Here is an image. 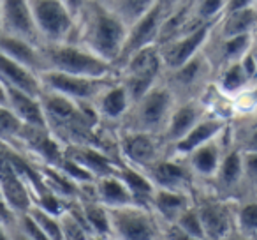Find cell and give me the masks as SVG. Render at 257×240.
<instances>
[{
  "instance_id": "42",
  "label": "cell",
  "mask_w": 257,
  "mask_h": 240,
  "mask_svg": "<svg viewBox=\"0 0 257 240\" xmlns=\"http://www.w3.org/2000/svg\"><path fill=\"white\" fill-rule=\"evenodd\" d=\"M6 238H9V236H8V231H6L4 226L0 224V240H6Z\"/></svg>"
},
{
  "instance_id": "30",
  "label": "cell",
  "mask_w": 257,
  "mask_h": 240,
  "mask_svg": "<svg viewBox=\"0 0 257 240\" xmlns=\"http://www.w3.org/2000/svg\"><path fill=\"white\" fill-rule=\"evenodd\" d=\"M229 140L241 152H257V117H236L229 122Z\"/></svg>"
},
{
  "instance_id": "36",
  "label": "cell",
  "mask_w": 257,
  "mask_h": 240,
  "mask_svg": "<svg viewBox=\"0 0 257 240\" xmlns=\"http://www.w3.org/2000/svg\"><path fill=\"white\" fill-rule=\"evenodd\" d=\"M243 157V184L245 191L248 187L257 189V152H241Z\"/></svg>"
},
{
  "instance_id": "3",
  "label": "cell",
  "mask_w": 257,
  "mask_h": 240,
  "mask_svg": "<svg viewBox=\"0 0 257 240\" xmlns=\"http://www.w3.org/2000/svg\"><path fill=\"white\" fill-rule=\"evenodd\" d=\"M176 103H178V99L173 94V90L166 85L164 79H161L148 92L133 101V104L125 113V117L121 118L120 126L116 129L141 131V133L157 134L162 138L169 115H171Z\"/></svg>"
},
{
  "instance_id": "21",
  "label": "cell",
  "mask_w": 257,
  "mask_h": 240,
  "mask_svg": "<svg viewBox=\"0 0 257 240\" xmlns=\"http://www.w3.org/2000/svg\"><path fill=\"white\" fill-rule=\"evenodd\" d=\"M190 205H194V193L162 187H155L150 200V208L157 215L161 224L176 222Z\"/></svg>"
},
{
  "instance_id": "22",
  "label": "cell",
  "mask_w": 257,
  "mask_h": 240,
  "mask_svg": "<svg viewBox=\"0 0 257 240\" xmlns=\"http://www.w3.org/2000/svg\"><path fill=\"white\" fill-rule=\"evenodd\" d=\"M64 154L83 166L93 179L114 173L120 166L118 159L111 157L107 152L93 145H67L64 147Z\"/></svg>"
},
{
  "instance_id": "45",
  "label": "cell",
  "mask_w": 257,
  "mask_h": 240,
  "mask_svg": "<svg viewBox=\"0 0 257 240\" xmlns=\"http://www.w3.org/2000/svg\"><path fill=\"white\" fill-rule=\"evenodd\" d=\"M255 117H257V113H255Z\"/></svg>"
},
{
  "instance_id": "18",
  "label": "cell",
  "mask_w": 257,
  "mask_h": 240,
  "mask_svg": "<svg viewBox=\"0 0 257 240\" xmlns=\"http://www.w3.org/2000/svg\"><path fill=\"white\" fill-rule=\"evenodd\" d=\"M131 104H133L131 94L118 78L92 101V106L99 115L100 122L111 129H116L120 126L121 118L125 117Z\"/></svg>"
},
{
  "instance_id": "15",
  "label": "cell",
  "mask_w": 257,
  "mask_h": 240,
  "mask_svg": "<svg viewBox=\"0 0 257 240\" xmlns=\"http://www.w3.org/2000/svg\"><path fill=\"white\" fill-rule=\"evenodd\" d=\"M206 187L210 191H213V193H217L218 196L231 198V200L241 198L239 191L245 189V184H243V157L241 150L238 147H234L231 143V140H229V147L225 148L224 157H222L220 166H218L213 180Z\"/></svg>"
},
{
  "instance_id": "24",
  "label": "cell",
  "mask_w": 257,
  "mask_h": 240,
  "mask_svg": "<svg viewBox=\"0 0 257 240\" xmlns=\"http://www.w3.org/2000/svg\"><path fill=\"white\" fill-rule=\"evenodd\" d=\"M257 30V4L248 8L225 11L215 22L213 36L217 37H234L243 34H255Z\"/></svg>"
},
{
  "instance_id": "9",
  "label": "cell",
  "mask_w": 257,
  "mask_h": 240,
  "mask_svg": "<svg viewBox=\"0 0 257 240\" xmlns=\"http://www.w3.org/2000/svg\"><path fill=\"white\" fill-rule=\"evenodd\" d=\"M116 152L120 163L145 173L162 155L168 154V147L157 134L116 129Z\"/></svg>"
},
{
  "instance_id": "29",
  "label": "cell",
  "mask_w": 257,
  "mask_h": 240,
  "mask_svg": "<svg viewBox=\"0 0 257 240\" xmlns=\"http://www.w3.org/2000/svg\"><path fill=\"white\" fill-rule=\"evenodd\" d=\"M234 233L238 238L257 240V196L234 200Z\"/></svg>"
},
{
  "instance_id": "10",
  "label": "cell",
  "mask_w": 257,
  "mask_h": 240,
  "mask_svg": "<svg viewBox=\"0 0 257 240\" xmlns=\"http://www.w3.org/2000/svg\"><path fill=\"white\" fill-rule=\"evenodd\" d=\"M118 74L107 76V78H92V76H78L67 74L58 71H43L39 72L41 85L44 90L62 94L72 101L79 103H92L107 85L114 82Z\"/></svg>"
},
{
  "instance_id": "27",
  "label": "cell",
  "mask_w": 257,
  "mask_h": 240,
  "mask_svg": "<svg viewBox=\"0 0 257 240\" xmlns=\"http://www.w3.org/2000/svg\"><path fill=\"white\" fill-rule=\"evenodd\" d=\"M0 79L6 85L25 90L32 96H41V92H43L39 74L32 69L22 65L20 62L6 57L4 53H0Z\"/></svg>"
},
{
  "instance_id": "37",
  "label": "cell",
  "mask_w": 257,
  "mask_h": 240,
  "mask_svg": "<svg viewBox=\"0 0 257 240\" xmlns=\"http://www.w3.org/2000/svg\"><path fill=\"white\" fill-rule=\"evenodd\" d=\"M257 0H227V8L225 11H232V9H241V8H248V6H255ZM224 11V13H225Z\"/></svg>"
},
{
  "instance_id": "13",
  "label": "cell",
  "mask_w": 257,
  "mask_h": 240,
  "mask_svg": "<svg viewBox=\"0 0 257 240\" xmlns=\"http://www.w3.org/2000/svg\"><path fill=\"white\" fill-rule=\"evenodd\" d=\"M229 147V126L220 136L199 145L185 155V161L196 179L197 186H210L217 173L225 148Z\"/></svg>"
},
{
  "instance_id": "32",
  "label": "cell",
  "mask_w": 257,
  "mask_h": 240,
  "mask_svg": "<svg viewBox=\"0 0 257 240\" xmlns=\"http://www.w3.org/2000/svg\"><path fill=\"white\" fill-rule=\"evenodd\" d=\"M23 127H25V124L16 117L11 108L0 104V141L16 148Z\"/></svg>"
},
{
  "instance_id": "39",
  "label": "cell",
  "mask_w": 257,
  "mask_h": 240,
  "mask_svg": "<svg viewBox=\"0 0 257 240\" xmlns=\"http://www.w3.org/2000/svg\"><path fill=\"white\" fill-rule=\"evenodd\" d=\"M183 2H187V0H161V6L166 9V15H168V13H171L173 9H176L178 6H182Z\"/></svg>"
},
{
  "instance_id": "19",
  "label": "cell",
  "mask_w": 257,
  "mask_h": 240,
  "mask_svg": "<svg viewBox=\"0 0 257 240\" xmlns=\"http://www.w3.org/2000/svg\"><path fill=\"white\" fill-rule=\"evenodd\" d=\"M0 20H2V32L29 39L36 44H41L32 13H30L29 0H0Z\"/></svg>"
},
{
  "instance_id": "40",
  "label": "cell",
  "mask_w": 257,
  "mask_h": 240,
  "mask_svg": "<svg viewBox=\"0 0 257 240\" xmlns=\"http://www.w3.org/2000/svg\"><path fill=\"white\" fill-rule=\"evenodd\" d=\"M250 55H252V60H253V83L257 85V44L255 43L250 48Z\"/></svg>"
},
{
  "instance_id": "7",
  "label": "cell",
  "mask_w": 257,
  "mask_h": 240,
  "mask_svg": "<svg viewBox=\"0 0 257 240\" xmlns=\"http://www.w3.org/2000/svg\"><path fill=\"white\" fill-rule=\"evenodd\" d=\"M111 238L116 240H155L161 238V222L148 205L127 203L107 208Z\"/></svg>"
},
{
  "instance_id": "8",
  "label": "cell",
  "mask_w": 257,
  "mask_h": 240,
  "mask_svg": "<svg viewBox=\"0 0 257 240\" xmlns=\"http://www.w3.org/2000/svg\"><path fill=\"white\" fill-rule=\"evenodd\" d=\"M29 6L41 44L74 39L76 16L62 0H29Z\"/></svg>"
},
{
  "instance_id": "23",
  "label": "cell",
  "mask_w": 257,
  "mask_h": 240,
  "mask_svg": "<svg viewBox=\"0 0 257 240\" xmlns=\"http://www.w3.org/2000/svg\"><path fill=\"white\" fill-rule=\"evenodd\" d=\"M0 53L13 60L20 62L25 67L32 69L39 74L43 71V55H41V44H36L29 39H23L11 34H0Z\"/></svg>"
},
{
  "instance_id": "12",
  "label": "cell",
  "mask_w": 257,
  "mask_h": 240,
  "mask_svg": "<svg viewBox=\"0 0 257 240\" xmlns=\"http://www.w3.org/2000/svg\"><path fill=\"white\" fill-rule=\"evenodd\" d=\"M164 20H166V9L159 2L155 8H152L138 22H134L133 25H128L127 37H125L123 48H121V53L118 57L114 67L121 65L131 55L136 53L141 48L150 46V44H159V36H161V29Z\"/></svg>"
},
{
  "instance_id": "46",
  "label": "cell",
  "mask_w": 257,
  "mask_h": 240,
  "mask_svg": "<svg viewBox=\"0 0 257 240\" xmlns=\"http://www.w3.org/2000/svg\"><path fill=\"white\" fill-rule=\"evenodd\" d=\"M0 196H2V194H0Z\"/></svg>"
},
{
  "instance_id": "17",
  "label": "cell",
  "mask_w": 257,
  "mask_h": 240,
  "mask_svg": "<svg viewBox=\"0 0 257 240\" xmlns=\"http://www.w3.org/2000/svg\"><path fill=\"white\" fill-rule=\"evenodd\" d=\"M0 194L18 214L27 212L32 205V198L13 165L11 147L2 141H0Z\"/></svg>"
},
{
  "instance_id": "20",
  "label": "cell",
  "mask_w": 257,
  "mask_h": 240,
  "mask_svg": "<svg viewBox=\"0 0 257 240\" xmlns=\"http://www.w3.org/2000/svg\"><path fill=\"white\" fill-rule=\"evenodd\" d=\"M229 122H231V120H227V118L218 117V115L208 111L199 122L192 127V131H190L187 136H183L180 141H176L173 147H169L168 152L169 154L180 155V157H185V155L189 154L190 150H194L196 147H199V145L220 136V134L227 129Z\"/></svg>"
},
{
  "instance_id": "44",
  "label": "cell",
  "mask_w": 257,
  "mask_h": 240,
  "mask_svg": "<svg viewBox=\"0 0 257 240\" xmlns=\"http://www.w3.org/2000/svg\"><path fill=\"white\" fill-rule=\"evenodd\" d=\"M100 2H106V0H100Z\"/></svg>"
},
{
  "instance_id": "41",
  "label": "cell",
  "mask_w": 257,
  "mask_h": 240,
  "mask_svg": "<svg viewBox=\"0 0 257 240\" xmlns=\"http://www.w3.org/2000/svg\"><path fill=\"white\" fill-rule=\"evenodd\" d=\"M0 104L2 106H9L8 103V87H6V83L0 79Z\"/></svg>"
},
{
  "instance_id": "25",
  "label": "cell",
  "mask_w": 257,
  "mask_h": 240,
  "mask_svg": "<svg viewBox=\"0 0 257 240\" xmlns=\"http://www.w3.org/2000/svg\"><path fill=\"white\" fill-rule=\"evenodd\" d=\"M6 87H8L9 108L15 111V115L20 120H22L25 126H30V127H46L41 97L32 96V94L16 89V87H9V85H6Z\"/></svg>"
},
{
  "instance_id": "16",
  "label": "cell",
  "mask_w": 257,
  "mask_h": 240,
  "mask_svg": "<svg viewBox=\"0 0 257 240\" xmlns=\"http://www.w3.org/2000/svg\"><path fill=\"white\" fill-rule=\"evenodd\" d=\"M206 113L208 108L203 99L178 101L175 104V108H173L171 115H169L164 133H162V140H164L166 147H173L176 141H180L183 136H187L192 131V127Z\"/></svg>"
},
{
  "instance_id": "2",
  "label": "cell",
  "mask_w": 257,
  "mask_h": 240,
  "mask_svg": "<svg viewBox=\"0 0 257 240\" xmlns=\"http://www.w3.org/2000/svg\"><path fill=\"white\" fill-rule=\"evenodd\" d=\"M41 55H43V71H58L67 74L92 76V78H107L118 74L113 64L106 62L76 41L43 43Z\"/></svg>"
},
{
  "instance_id": "11",
  "label": "cell",
  "mask_w": 257,
  "mask_h": 240,
  "mask_svg": "<svg viewBox=\"0 0 257 240\" xmlns=\"http://www.w3.org/2000/svg\"><path fill=\"white\" fill-rule=\"evenodd\" d=\"M215 29L213 23H203V25L196 27L194 30L189 32L178 34V36L171 37L168 41L159 43V51H161L162 65H164V72L176 69L189 62L192 57L204 50V46L210 41L211 34Z\"/></svg>"
},
{
  "instance_id": "4",
  "label": "cell",
  "mask_w": 257,
  "mask_h": 240,
  "mask_svg": "<svg viewBox=\"0 0 257 240\" xmlns=\"http://www.w3.org/2000/svg\"><path fill=\"white\" fill-rule=\"evenodd\" d=\"M116 71L118 79L128 90L131 99L136 101L162 79L164 65H162L159 44H150L138 50L123 64L118 65Z\"/></svg>"
},
{
  "instance_id": "6",
  "label": "cell",
  "mask_w": 257,
  "mask_h": 240,
  "mask_svg": "<svg viewBox=\"0 0 257 240\" xmlns=\"http://www.w3.org/2000/svg\"><path fill=\"white\" fill-rule=\"evenodd\" d=\"M166 85L173 90L178 101L203 99L215 79V67L204 50L189 62L162 74Z\"/></svg>"
},
{
  "instance_id": "38",
  "label": "cell",
  "mask_w": 257,
  "mask_h": 240,
  "mask_svg": "<svg viewBox=\"0 0 257 240\" xmlns=\"http://www.w3.org/2000/svg\"><path fill=\"white\" fill-rule=\"evenodd\" d=\"M62 2H64V4L67 6L69 9H71L72 15L78 16V15H79V11H81V9L85 8L88 0H62Z\"/></svg>"
},
{
  "instance_id": "5",
  "label": "cell",
  "mask_w": 257,
  "mask_h": 240,
  "mask_svg": "<svg viewBox=\"0 0 257 240\" xmlns=\"http://www.w3.org/2000/svg\"><path fill=\"white\" fill-rule=\"evenodd\" d=\"M194 205L203 226L204 238L224 240L234 233V200L218 196L208 187L197 186L194 191Z\"/></svg>"
},
{
  "instance_id": "31",
  "label": "cell",
  "mask_w": 257,
  "mask_h": 240,
  "mask_svg": "<svg viewBox=\"0 0 257 240\" xmlns=\"http://www.w3.org/2000/svg\"><path fill=\"white\" fill-rule=\"evenodd\" d=\"M161 0H106V4L123 20L127 25L145 16L152 8L159 4Z\"/></svg>"
},
{
  "instance_id": "28",
  "label": "cell",
  "mask_w": 257,
  "mask_h": 240,
  "mask_svg": "<svg viewBox=\"0 0 257 240\" xmlns=\"http://www.w3.org/2000/svg\"><path fill=\"white\" fill-rule=\"evenodd\" d=\"M213 85L222 96L225 97H234L239 92H243L245 89L252 87V79L246 74L245 67H243L241 60L231 62V64H225L215 72V79Z\"/></svg>"
},
{
  "instance_id": "34",
  "label": "cell",
  "mask_w": 257,
  "mask_h": 240,
  "mask_svg": "<svg viewBox=\"0 0 257 240\" xmlns=\"http://www.w3.org/2000/svg\"><path fill=\"white\" fill-rule=\"evenodd\" d=\"M27 212L37 222V226L44 233L46 240H62V229H60V222H58V215L51 214V212L44 210L39 205H34V203L30 205V208Z\"/></svg>"
},
{
  "instance_id": "14",
  "label": "cell",
  "mask_w": 257,
  "mask_h": 240,
  "mask_svg": "<svg viewBox=\"0 0 257 240\" xmlns=\"http://www.w3.org/2000/svg\"><path fill=\"white\" fill-rule=\"evenodd\" d=\"M147 177L152 180L155 187L175 191H189L194 193L197 182L187 165L185 157H180L175 154H166L155 163L154 166L147 170Z\"/></svg>"
},
{
  "instance_id": "26",
  "label": "cell",
  "mask_w": 257,
  "mask_h": 240,
  "mask_svg": "<svg viewBox=\"0 0 257 240\" xmlns=\"http://www.w3.org/2000/svg\"><path fill=\"white\" fill-rule=\"evenodd\" d=\"M92 193L93 198L99 203H102L106 208H114L127 203H134L131 189L123 182V179L118 175V170L114 173H109V175L99 177V179L93 180Z\"/></svg>"
},
{
  "instance_id": "33",
  "label": "cell",
  "mask_w": 257,
  "mask_h": 240,
  "mask_svg": "<svg viewBox=\"0 0 257 240\" xmlns=\"http://www.w3.org/2000/svg\"><path fill=\"white\" fill-rule=\"evenodd\" d=\"M190 16L197 23H213L224 15L227 0H190Z\"/></svg>"
},
{
  "instance_id": "43",
  "label": "cell",
  "mask_w": 257,
  "mask_h": 240,
  "mask_svg": "<svg viewBox=\"0 0 257 240\" xmlns=\"http://www.w3.org/2000/svg\"><path fill=\"white\" fill-rule=\"evenodd\" d=\"M0 34H2V20H0Z\"/></svg>"
},
{
  "instance_id": "1",
  "label": "cell",
  "mask_w": 257,
  "mask_h": 240,
  "mask_svg": "<svg viewBox=\"0 0 257 240\" xmlns=\"http://www.w3.org/2000/svg\"><path fill=\"white\" fill-rule=\"evenodd\" d=\"M128 25L100 0H88L76 16V43L83 44L109 64H116L127 37Z\"/></svg>"
},
{
  "instance_id": "35",
  "label": "cell",
  "mask_w": 257,
  "mask_h": 240,
  "mask_svg": "<svg viewBox=\"0 0 257 240\" xmlns=\"http://www.w3.org/2000/svg\"><path fill=\"white\" fill-rule=\"evenodd\" d=\"M176 224L187 235V240H204V231H203V226H201V219L199 214H197L196 205H190L178 217Z\"/></svg>"
}]
</instances>
